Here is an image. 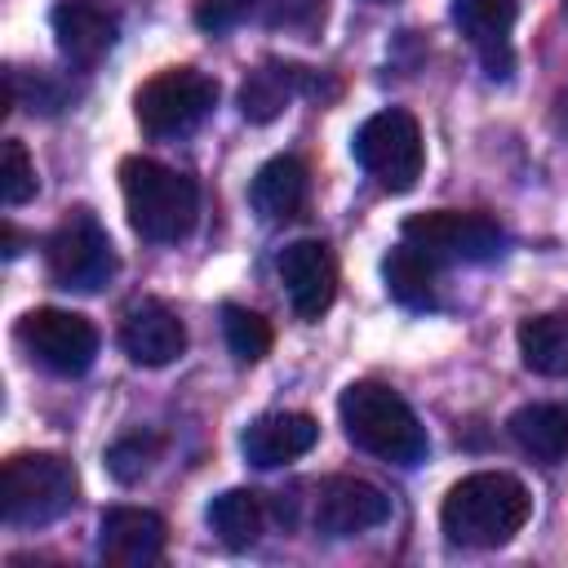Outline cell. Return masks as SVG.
<instances>
[{"label": "cell", "instance_id": "cell-24", "mask_svg": "<svg viewBox=\"0 0 568 568\" xmlns=\"http://www.w3.org/2000/svg\"><path fill=\"white\" fill-rule=\"evenodd\" d=\"M160 448H164V439H160L155 430H129V435H120V439L106 448V470H111L120 484H138V479L155 466Z\"/></svg>", "mask_w": 568, "mask_h": 568}, {"label": "cell", "instance_id": "cell-26", "mask_svg": "<svg viewBox=\"0 0 568 568\" xmlns=\"http://www.w3.org/2000/svg\"><path fill=\"white\" fill-rule=\"evenodd\" d=\"M253 4H257V0H200V4H195V22L217 36V31H226L231 22H240Z\"/></svg>", "mask_w": 568, "mask_h": 568}, {"label": "cell", "instance_id": "cell-11", "mask_svg": "<svg viewBox=\"0 0 568 568\" xmlns=\"http://www.w3.org/2000/svg\"><path fill=\"white\" fill-rule=\"evenodd\" d=\"M280 284L288 293V306L297 320H320L333 297H337V257L324 240H293L284 244L280 262Z\"/></svg>", "mask_w": 568, "mask_h": 568}, {"label": "cell", "instance_id": "cell-2", "mask_svg": "<svg viewBox=\"0 0 568 568\" xmlns=\"http://www.w3.org/2000/svg\"><path fill=\"white\" fill-rule=\"evenodd\" d=\"M120 195H124L129 226L151 244H178L182 235H191L200 213L195 182L151 155L120 160Z\"/></svg>", "mask_w": 568, "mask_h": 568}, {"label": "cell", "instance_id": "cell-8", "mask_svg": "<svg viewBox=\"0 0 568 568\" xmlns=\"http://www.w3.org/2000/svg\"><path fill=\"white\" fill-rule=\"evenodd\" d=\"M399 235L435 262H488L506 244L501 226L488 213H462V209L413 213V217H404Z\"/></svg>", "mask_w": 568, "mask_h": 568}, {"label": "cell", "instance_id": "cell-18", "mask_svg": "<svg viewBox=\"0 0 568 568\" xmlns=\"http://www.w3.org/2000/svg\"><path fill=\"white\" fill-rule=\"evenodd\" d=\"M311 89H315V84H311V75H306L302 67L262 62V67H253V71L244 75V84H240V111H244V120L266 124V120H275V115L293 102V93H311Z\"/></svg>", "mask_w": 568, "mask_h": 568}, {"label": "cell", "instance_id": "cell-23", "mask_svg": "<svg viewBox=\"0 0 568 568\" xmlns=\"http://www.w3.org/2000/svg\"><path fill=\"white\" fill-rule=\"evenodd\" d=\"M222 337H226V351L235 355V364H257V359H266V351H271V324L257 315V311H248V306H235V302H226L222 306Z\"/></svg>", "mask_w": 568, "mask_h": 568}, {"label": "cell", "instance_id": "cell-25", "mask_svg": "<svg viewBox=\"0 0 568 568\" xmlns=\"http://www.w3.org/2000/svg\"><path fill=\"white\" fill-rule=\"evenodd\" d=\"M36 195V164L18 138H4L0 146V200L4 209H18Z\"/></svg>", "mask_w": 568, "mask_h": 568}, {"label": "cell", "instance_id": "cell-7", "mask_svg": "<svg viewBox=\"0 0 568 568\" xmlns=\"http://www.w3.org/2000/svg\"><path fill=\"white\" fill-rule=\"evenodd\" d=\"M44 266L58 288L98 293L115 275V248L89 209H71L44 240Z\"/></svg>", "mask_w": 568, "mask_h": 568}, {"label": "cell", "instance_id": "cell-5", "mask_svg": "<svg viewBox=\"0 0 568 568\" xmlns=\"http://www.w3.org/2000/svg\"><path fill=\"white\" fill-rule=\"evenodd\" d=\"M351 155L390 195L413 191L422 178V164H426L422 129L404 106H386V111L368 115L351 138Z\"/></svg>", "mask_w": 568, "mask_h": 568}, {"label": "cell", "instance_id": "cell-6", "mask_svg": "<svg viewBox=\"0 0 568 568\" xmlns=\"http://www.w3.org/2000/svg\"><path fill=\"white\" fill-rule=\"evenodd\" d=\"M217 106V80L195 67H164L133 93V115L151 138H182Z\"/></svg>", "mask_w": 568, "mask_h": 568}, {"label": "cell", "instance_id": "cell-14", "mask_svg": "<svg viewBox=\"0 0 568 568\" xmlns=\"http://www.w3.org/2000/svg\"><path fill=\"white\" fill-rule=\"evenodd\" d=\"M515 13H519L515 0H453V22L462 27V36L470 40V49L479 53L493 80H506L515 67V53H510Z\"/></svg>", "mask_w": 568, "mask_h": 568}, {"label": "cell", "instance_id": "cell-9", "mask_svg": "<svg viewBox=\"0 0 568 568\" xmlns=\"http://www.w3.org/2000/svg\"><path fill=\"white\" fill-rule=\"evenodd\" d=\"M18 342L22 351L58 373V377H80L93 355H98V328L93 320H84L80 311H62V306H36L18 320Z\"/></svg>", "mask_w": 568, "mask_h": 568}, {"label": "cell", "instance_id": "cell-22", "mask_svg": "<svg viewBox=\"0 0 568 568\" xmlns=\"http://www.w3.org/2000/svg\"><path fill=\"white\" fill-rule=\"evenodd\" d=\"M435 257H426L422 248H413L408 240L399 248H390L382 257V280H386V293L399 302V306H435Z\"/></svg>", "mask_w": 568, "mask_h": 568}, {"label": "cell", "instance_id": "cell-17", "mask_svg": "<svg viewBox=\"0 0 568 568\" xmlns=\"http://www.w3.org/2000/svg\"><path fill=\"white\" fill-rule=\"evenodd\" d=\"M248 200L257 209L262 222H293L302 217L306 200H311V173L297 155H275L257 169L253 186H248Z\"/></svg>", "mask_w": 568, "mask_h": 568}, {"label": "cell", "instance_id": "cell-28", "mask_svg": "<svg viewBox=\"0 0 568 568\" xmlns=\"http://www.w3.org/2000/svg\"><path fill=\"white\" fill-rule=\"evenodd\" d=\"M564 9H568V0H564Z\"/></svg>", "mask_w": 568, "mask_h": 568}, {"label": "cell", "instance_id": "cell-27", "mask_svg": "<svg viewBox=\"0 0 568 568\" xmlns=\"http://www.w3.org/2000/svg\"><path fill=\"white\" fill-rule=\"evenodd\" d=\"M18 253H22V235L13 222H4V257H18Z\"/></svg>", "mask_w": 568, "mask_h": 568}, {"label": "cell", "instance_id": "cell-1", "mask_svg": "<svg viewBox=\"0 0 568 568\" xmlns=\"http://www.w3.org/2000/svg\"><path fill=\"white\" fill-rule=\"evenodd\" d=\"M528 515H532V497L515 475L475 470L448 488V497L439 506V528L457 546L497 550V546L515 541V532L528 524Z\"/></svg>", "mask_w": 568, "mask_h": 568}, {"label": "cell", "instance_id": "cell-10", "mask_svg": "<svg viewBox=\"0 0 568 568\" xmlns=\"http://www.w3.org/2000/svg\"><path fill=\"white\" fill-rule=\"evenodd\" d=\"M390 519V497L359 475H328L315 488L311 524L324 537H359Z\"/></svg>", "mask_w": 568, "mask_h": 568}, {"label": "cell", "instance_id": "cell-4", "mask_svg": "<svg viewBox=\"0 0 568 568\" xmlns=\"http://www.w3.org/2000/svg\"><path fill=\"white\" fill-rule=\"evenodd\" d=\"M80 479L58 453H13L0 470V510L9 528L53 524L75 506Z\"/></svg>", "mask_w": 568, "mask_h": 568}, {"label": "cell", "instance_id": "cell-3", "mask_svg": "<svg viewBox=\"0 0 568 568\" xmlns=\"http://www.w3.org/2000/svg\"><path fill=\"white\" fill-rule=\"evenodd\" d=\"M342 430L355 448L368 457L395 462V466H417L426 457V430L417 413L382 382H351L337 399Z\"/></svg>", "mask_w": 568, "mask_h": 568}, {"label": "cell", "instance_id": "cell-20", "mask_svg": "<svg viewBox=\"0 0 568 568\" xmlns=\"http://www.w3.org/2000/svg\"><path fill=\"white\" fill-rule=\"evenodd\" d=\"M209 528L226 550H248L266 528V506L253 488H231L209 501Z\"/></svg>", "mask_w": 568, "mask_h": 568}, {"label": "cell", "instance_id": "cell-13", "mask_svg": "<svg viewBox=\"0 0 568 568\" xmlns=\"http://www.w3.org/2000/svg\"><path fill=\"white\" fill-rule=\"evenodd\" d=\"M120 346L142 368H164L186 351V324L160 297H142L120 320Z\"/></svg>", "mask_w": 568, "mask_h": 568}, {"label": "cell", "instance_id": "cell-21", "mask_svg": "<svg viewBox=\"0 0 568 568\" xmlns=\"http://www.w3.org/2000/svg\"><path fill=\"white\" fill-rule=\"evenodd\" d=\"M519 355L541 377H568V311L528 315L519 324Z\"/></svg>", "mask_w": 568, "mask_h": 568}, {"label": "cell", "instance_id": "cell-16", "mask_svg": "<svg viewBox=\"0 0 568 568\" xmlns=\"http://www.w3.org/2000/svg\"><path fill=\"white\" fill-rule=\"evenodd\" d=\"M320 439V422L311 413H262L257 422L244 426L240 448L253 466L271 470V466H288L302 453H311Z\"/></svg>", "mask_w": 568, "mask_h": 568}, {"label": "cell", "instance_id": "cell-12", "mask_svg": "<svg viewBox=\"0 0 568 568\" xmlns=\"http://www.w3.org/2000/svg\"><path fill=\"white\" fill-rule=\"evenodd\" d=\"M169 524L146 506H111L98 524V555L111 568H146L164 555Z\"/></svg>", "mask_w": 568, "mask_h": 568}, {"label": "cell", "instance_id": "cell-19", "mask_svg": "<svg viewBox=\"0 0 568 568\" xmlns=\"http://www.w3.org/2000/svg\"><path fill=\"white\" fill-rule=\"evenodd\" d=\"M510 439L537 457V462H564L568 457V408L559 404H524L510 413Z\"/></svg>", "mask_w": 568, "mask_h": 568}, {"label": "cell", "instance_id": "cell-15", "mask_svg": "<svg viewBox=\"0 0 568 568\" xmlns=\"http://www.w3.org/2000/svg\"><path fill=\"white\" fill-rule=\"evenodd\" d=\"M53 40L62 49V58H71L75 67H93L111 44H115V13L102 0H58L49 13Z\"/></svg>", "mask_w": 568, "mask_h": 568}]
</instances>
